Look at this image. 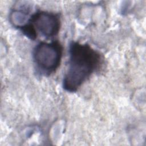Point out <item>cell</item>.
Masks as SVG:
<instances>
[{"mask_svg": "<svg viewBox=\"0 0 146 146\" xmlns=\"http://www.w3.org/2000/svg\"><path fill=\"white\" fill-rule=\"evenodd\" d=\"M30 22L41 35L50 38L58 35L60 27L59 15L54 13L38 11L31 16Z\"/></svg>", "mask_w": 146, "mask_h": 146, "instance_id": "3", "label": "cell"}, {"mask_svg": "<svg viewBox=\"0 0 146 146\" xmlns=\"http://www.w3.org/2000/svg\"><path fill=\"white\" fill-rule=\"evenodd\" d=\"M63 47L58 40L40 42L33 52V58L36 68L45 75L54 73L60 66Z\"/></svg>", "mask_w": 146, "mask_h": 146, "instance_id": "2", "label": "cell"}, {"mask_svg": "<svg viewBox=\"0 0 146 146\" xmlns=\"http://www.w3.org/2000/svg\"><path fill=\"white\" fill-rule=\"evenodd\" d=\"M31 16L24 8L14 9L10 13L9 19L13 26L21 30L30 23Z\"/></svg>", "mask_w": 146, "mask_h": 146, "instance_id": "4", "label": "cell"}, {"mask_svg": "<svg viewBox=\"0 0 146 146\" xmlns=\"http://www.w3.org/2000/svg\"><path fill=\"white\" fill-rule=\"evenodd\" d=\"M102 62L100 53L90 44L72 42L69 47L68 67L63 79L64 90L69 92L77 91Z\"/></svg>", "mask_w": 146, "mask_h": 146, "instance_id": "1", "label": "cell"}]
</instances>
